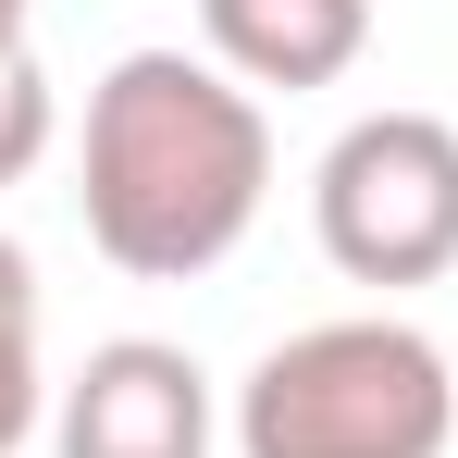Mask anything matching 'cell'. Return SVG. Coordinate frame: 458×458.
<instances>
[{
  "instance_id": "6",
  "label": "cell",
  "mask_w": 458,
  "mask_h": 458,
  "mask_svg": "<svg viewBox=\"0 0 458 458\" xmlns=\"http://www.w3.org/2000/svg\"><path fill=\"white\" fill-rule=\"evenodd\" d=\"M38 396H50L38 384V260L0 235V458L38 434Z\"/></svg>"
},
{
  "instance_id": "1",
  "label": "cell",
  "mask_w": 458,
  "mask_h": 458,
  "mask_svg": "<svg viewBox=\"0 0 458 458\" xmlns=\"http://www.w3.org/2000/svg\"><path fill=\"white\" fill-rule=\"evenodd\" d=\"M87 248L137 285H186L235 260V235L273 199V124L224 63L124 50L87 99Z\"/></svg>"
},
{
  "instance_id": "2",
  "label": "cell",
  "mask_w": 458,
  "mask_h": 458,
  "mask_svg": "<svg viewBox=\"0 0 458 458\" xmlns=\"http://www.w3.org/2000/svg\"><path fill=\"white\" fill-rule=\"evenodd\" d=\"M458 372L421 322H310L235 384V458H446Z\"/></svg>"
},
{
  "instance_id": "3",
  "label": "cell",
  "mask_w": 458,
  "mask_h": 458,
  "mask_svg": "<svg viewBox=\"0 0 458 458\" xmlns=\"http://www.w3.org/2000/svg\"><path fill=\"white\" fill-rule=\"evenodd\" d=\"M310 224L347 285L458 273V124L446 112H360L310 174Z\"/></svg>"
},
{
  "instance_id": "4",
  "label": "cell",
  "mask_w": 458,
  "mask_h": 458,
  "mask_svg": "<svg viewBox=\"0 0 458 458\" xmlns=\"http://www.w3.org/2000/svg\"><path fill=\"white\" fill-rule=\"evenodd\" d=\"M50 458H211V372L161 335L87 347V372L50 409Z\"/></svg>"
},
{
  "instance_id": "5",
  "label": "cell",
  "mask_w": 458,
  "mask_h": 458,
  "mask_svg": "<svg viewBox=\"0 0 458 458\" xmlns=\"http://www.w3.org/2000/svg\"><path fill=\"white\" fill-rule=\"evenodd\" d=\"M199 25L235 87H335L372 50V0H199Z\"/></svg>"
},
{
  "instance_id": "7",
  "label": "cell",
  "mask_w": 458,
  "mask_h": 458,
  "mask_svg": "<svg viewBox=\"0 0 458 458\" xmlns=\"http://www.w3.org/2000/svg\"><path fill=\"white\" fill-rule=\"evenodd\" d=\"M50 75H38V50L25 38H0V186H25L38 161H50Z\"/></svg>"
},
{
  "instance_id": "8",
  "label": "cell",
  "mask_w": 458,
  "mask_h": 458,
  "mask_svg": "<svg viewBox=\"0 0 458 458\" xmlns=\"http://www.w3.org/2000/svg\"><path fill=\"white\" fill-rule=\"evenodd\" d=\"M0 38H25V0H0Z\"/></svg>"
}]
</instances>
